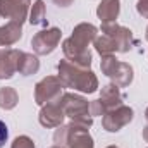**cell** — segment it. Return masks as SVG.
Instances as JSON below:
<instances>
[{
    "mask_svg": "<svg viewBox=\"0 0 148 148\" xmlns=\"http://www.w3.org/2000/svg\"><path fill=\"white\" fill-rule=\"evenodd\" d=\"M73 2H74V0H53V3H55V5H59V7H69Z\"/></svg>",
    "mask_w": 148,
    "mask_h": 148,
    "instance_id": "cell-24",
    "label": "cell"
},
{
    "mask_svg": "<svg viewBox=\"0 0 148 148\" xmlns=\"http://www.w3.org/2000/svg\"><path fill=\"white\" fill-rule=\"evenodd\" d=\"M62 88H64V84L60 83L59 77H55V76L43 77L35 86V102L41 107L47 103L59 102L62 97Z\"/></svg>",
    "mask_w": 148,
    "mask_h": 148,
    "instance_id": "cell-5",
    "label": "cell"
},
{
    "mask_svg": "<svg viewBox=\"0 0 148 148\" xmlns=\"http://www.w3.org/2000/svg\"><path fill=\"white\" fill-rule=\"evenodd\" d=\"M107 148H117V147H114V145H112V147H107Z\"/></svg>",
    "mask_w": 148,
    "mask_h": 148,
    "instance_id": "cell-27",
    "label": "cell"
},
{
    "mask_svg": "<svg viewBox=\"0 0 148 148\" xmlns=\"http://www.w3.org/2000/svg\"><path fill=\"white\" fill-rule=\"evenodd\" d=\"M133 121V109L127 107V105H119L112 110H107L105 115L102 117V124H103V129L109 131V133H117L121 131L124 126H127L129 122Z\"/></svg>",
    "mask_w": 148,
    "mask_h": 148,
    "instance_id": "cell-7",
    "label": "cell"
},
{
    "mask_svg": "<svg viewBox=\"0 0 148 148\" xmlns=\"http://www.w3.org/2000/svg\"><path fill=\"white\" fill-rule=\"evenodd\" d=\"M21 50L16 48H0V79H10L17 73V57Z\"/></svg>",
    "mask_w": 148,
    "mask_h": 148,
    "instance_id": "cell-11",
    "label": "cell"
},
{
    "mask_svg": "<svg viewBox=\"0 0 148 148\" xmlns=\"http://www.w3.org/2000/svg\"><path fill=\"white\" fill-rule=\"evenodd\" d=\"M47 17V7H45V2L43 0H36L29 10V23L33 26H38V24H45V19Z\"/></svg>",
    "mask_w": 148,
    "mask_h": 148,
    "instance_id": "cell-19",
    "label": "cell"
},
{
    "mask_svg": "<svg viewBox=\"0 0 148 148\" xmlns=\"http://www.w3.org/2000/svg\"><path fill=\"white\" fill-rule=\"evenodd\" d=\"M64 117H66V114L62 110L60 103L53 102V103H47L41 107L38 119H40V124L43 127H59V126H62Z\"/></svg>",
    "mask_w": 148,
    "mask_h": 148,
    "instance_id": "cell-10",
    "label": "cell"
},
{
    "mask_svg": "<svg viewBox=\"0 0 148 148\" xmlns=\"http://www.w3.org/2000/svg\"><path fill=\"white\" fill-rule=\"evenodd\" d=\"M60 38H62V31L59 28L41 29V31H38L36 35L33 36L31 47H33L36 55H48V53H52L57 48Z\"/></svg>",
    "mask_w": 148,
    "mask_h": 148,
    "instance_id": "cell-6",
    "label": "cell"
},
{
    "mask_svg": "<svg viewBox=\"0 0 148 148\" xmlns=\"http://www.w3.org/2000/svg\"><path fill=\"white\" fill-rule=\"evenodd\" d=\"M147 40H148V28H147Z\"/></svg>",
    "mask_w": 148,
    "mask_h": 148,
    "instance_id": "cell-28",
    "label": "cell"
},
{
    "mask_svg": "<svg viewBox=\"0 0 148 148\" xmlns=\"http://www.w3.org/2000/svg\"><path fill=\"white\" fill-rule=\"evenodd\" d=\"M136 10H138L140 16H143V17L148 19V0H140L138 5H136Z\"/></svg>",
    "mask_w": 148,
    "mask_h": 148,
    "instance_id": "cell-23",
    "label": "cell"
},
{
    "mask_svg": "<svg viewBox=\"0 0 148 148\" xmlns=\"http://www.w3.org/2000/svg\"><path fill=\"white\" fill-rule=\"evenodd\" d=\"M19 102V97H17V91L10 86H5V88H0V109L3 110H12Z\"/></svg>",
    "mask_w": 148,
    "mask_h": 148,
    "instance_id": "cell-18",
    "label": "cell"
},
{
    "mask_svg": "<svg viewBox=\"0 0 148 148\" xmlns=\"http://www.w3.org/2000/svg\"><path fill=\"white\" fill-rule=\"evenodd\" d=\"M50 148H64V147H57V145H53V147H50Z\"/></svg>",
    "mask_w": 148,
    "mask_h": 148,
    "instance_id": "cell-26",
    "label": "cell"
},
{
    "mask_svg": "<svg viewBox=\"0 0 148 148\" xmlns=\"http://www.w3.org/2000/svg\"><path fill=\"white\" fill-rule=\"evenodd\" d=\"M98 35L97 26L88 24V23H81L74 28L73 36L67 38L62 43V50L66 59L83 69H90L91 66V52L88 48V45L91 41H95V38Z\"/></svg>",
    "mask_w": 148,
    "mask_h": 148,
    "instance_id": "cell-1",
    "label": "cell"
},
{
    "mask_svg": "<svg viewBox=\"0 0 148 148\" xmlns=\"http://www.w3.org/2000/svg\"><path fill=\"white\" fill-rule=\"evenodd\" d=\"M93 43H95L97 52H98L102 57L117 53V45H115V41H114L109 35H105V33H102V36H97Z\"/></svg>",
    "mask_w": 148,
    "mask_h": 148,
    "instance_id": "cell-17",
    "label": "cell"
},
{
    "mask_svg": "<svg viewBox=\"0 0 148 148\" xmlns=\"http://www.w3.org/2000/svg\"><path fill=\"white\" fill-rule=\"evenodd\" d=\"M10 148H35V141L29 136H17L12 141Z\"/></svg>",
    "mask_w": 148,
    "mask_h": 148,
    "instance_id": "cell-20",
    "label": "cell"
},
{
    "mask_svg": "<svg viewBox=\"0 0 148 148\" xmlns=\"http://www.w3.org/2000/svg\"><path fill=\"white\" fill-rule=\"evenodd\" d=\"M100 102L105 105V109H107V110H112V109H115V107L122 105V102H124V95L121 93V88H119L117 84L110 83V84H107V86H103V88H102Z\"/></svg>",
    "mask_w": 148,
    "mask_h": 148,
    "instance_id": "cell-12",
    "label": "cell"
},
{
    "mask_svg": "<svg viewBox=\"0 0 148 148\" xmlns=\"http://www.w3.org/2000/svg\"><path fill=\"white\" fill-rule=\"evenodd\" d=\"M31 0H0V17L23 24L28 17Z\"/></svg>",
    "mask_w": 148,
    "mask_h": 148,
    "instance_id": "cell-8",
    "label": "cell"
},
{
    "mask_svg": "<svg viewBox=\"0 0 148 148\" xmlns=\"http://www.w3.org/2000/svg\"><path fill=\"white\" fill-rule=\"evenodd\" d=\"M102 73L109 76L114 84L119 88H126L133 81V67L127 62H121L115 59V55H105L102 57Z\"/></svg>",
    "mask_w": 148,
    "mask_h": 148,
    "instance_id": "cell-4",
    "label": "cell"
},
{
    "mask_svg": "<svg viewBox=\"0 0 148 148\" xmlns=\"http://www.w3.org/2000/svg\"><path fill=\"white\" fill-rule=\"evenodd\" d=\"M59 79L64 88H73L83 93H95L98 90V79L93 71L71 64L67 59L59 62Z\"/></svg>",
    "mask_w": 148,
    "mask_h": 148,
    "instance_id": "cell-2",
    "label": "cell"
},
{
    "mask_svg": "<svg viewBox=\"0 0 148 148\" xmlns=\"http://www.w3.org/2000/svg\"><path fill=\"white\" fill-rule=\"evenodd\" d=\"M23 36V24L9 21L5 26H0V47H12Z\"/></svg>",
    "mask_w": 148,
    "mask_h": 148,
    "instance_id": "cell-13",
    "label": "cell"
},
{
    "mask_svg": "<svg viewBox=\"0 0 148 148\" xmlns=\"http://www.w3.org/2000/svg\"><path fill=\"white\" fill-rule=\"evenodd\" d=\"M119 12H121V2L119 0H102L98 3V9H97V16L100 17V21L103 24L114 23L119 17Z\"/></svg>",
    "mask_w": 148,
    "mask_h": 148,
    "instance_id": "cell-14",
    "label": "cell"
},
{
    "mask_svg": "<svg viewBox=\"0 0 148 148\" xmlns=\"http://www.w3.org/2000/svg\"><path fill=\"white\" fill-rule=\"evenodd\" d=\"M145 117H147V121H148V109H147V112H145Z\"/></svg>",
    "mask_w": 148,
    "mask_h": 148,
    "instance_id": "cell-25",
    "label": "cell"
},
{
    "mask_svg": "<svg viewBox=\"0 0 148 148\" xmlns=\"http://www.w3.org/2000/svg\"><path fill=\"white\" fill-rule=\"evenodd\" d=\"M7 138H9V129H7V124H5L3 121H0V148L5 145Z\"/></svg>",
    "mask_w": 148,
    "mask_h": 148,
    "instance_id": "cell-22",
    "label": "cell"
},
{
    "mask_svg": "<svg viewBox=\"0 0 148 148\" xmlns=\"http://www.w3.org/2000/svg\"><path fill=\"white\" fill-rule=\"evenodd\" d=\"M59 103H60L64 114L67 117H71V121L77 122V124H83L86 127H90L93 124V117L88 114L90 103L84 97L76 95V93H62Z\"/></svg>",
    "mask_w": 148,
    "mask_h": 148,
    "instance_id": "cell-3",
    "label": "cell"
},
{
    "mask_svg": "<svg viewBox=\"0 0 148 148\" xmlns=\"http://www.w3.org/2000/svg\"><path fill=\"white\" fill-rule=\"evenodd\" d=\"M93 147H95L93 145V138L90 136L88 127L83 126V124H77L66 148H93Z\"/></svg>",
    "mask_w": 148,
    "mask_h": 148,
    "instance_id": "cell-15",
    "label": "cell"
},
{
    "mask_svg": "<svg viewBox=\"0 0 148 148\" xmlns=\"http://www.w3.org/2000/svg\"><path fill=\"white\" fill-rule=\"evenodd\" d=\"M105 112H107V109H105V105L100 102V98L98 100H93L91 103H90V115L91 117H97V115H105Z\"/></svg>",
    "mask_w": 148,
    "mask_h": 148,
    "instance_id": "cell-21",
    "label": "cell"
},
{
    "mask_svg": "<svg viewBox=\"0 0 148 148\" xmlns=\"http://www.w3.org/2000/svg\"><path fill=\"white\" fill-rule=\"evenodd\" d=\"M38 69H40V60L36 55L26 53V52L19 53V57H17V73L19 74L31 76V74H36Z\"/></svg>",
    "mask_w": 148,
    "mask_h": 148,
    "instance_id": "cell-16",
    "label": "cell"
},
{
    "mask_svg": "<svg viewBox=\"0 0 148 148\" xmlns=\"http://www.w3.org/2000/svg\"><path fill=\"white\" fill-rule=\"evenodd\" d=\"M102 33L109 35L115 41L117 53H126L131 50V45H133V31L131 29L114 24V23H107V24H102Z\"/></svg>",
    "mask_w": 148,
    "mask_h": 148,
    "instance_id": "cell-9",
    "label": "cell"
}]
</instances>
